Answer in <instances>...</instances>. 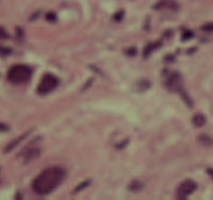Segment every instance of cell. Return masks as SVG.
I'll list each match as a JSON object with an SVG mask.
<instances>
[{"label": "cell", "mask_w": 213, "mask_h": 200, "mask_svg": "<svg viewBox=\"0 0 213 200\" xmlns=\"http://www.w3.org/2000/svg\"><path fill=\"white\" fill-rule=\"evenodd\" d=\"M192 36H193V32H192V31L186 30V31H184L183 34H182V40H190V38L192 37Z\"/></svg>", "instance_id": "5bb4252c"}, {"label": "cell", "mask_w": 213, "mask_h": 200, "mask_svg": "<svg viewBox=\"0 0 213 200\" xmlns=\"http://www.w3.org/2000/svg\"><path fill=\"white\" fill-rule=\"evenodd\" d=\"M65 170L59 166L46 168L33 180L32 189L39 195H47L57 189L65 179Z\"/></svg>", "instance_id": "6da1fadb"}, {"label": "cell", "mask_w": 213, "mask_h": 200, "mask_svg": "<svg viewBox=\"0 0 213 200\" xmlns=\"http://www.w3.org/2000/svg\"><path fill=\"white\" fill-rule=\"evenodd\" d=\"M10 130V128L6 124H3V122H0V132H8Z\"/></svg>", "instance_id": "2e32d148"}, {"label": "cell", "mask_w": 213, "mask_h": 200, "mask_svg": "<svg viewBox=\"0 0 213 200\" xmlns=\"http://www.w3.org/2000/svg\"><path fill=\"white\" fill-rule=\"evenodd\" d=\"M32 70L27 65H15L8 71V80L14 84H21L31 78Z\"/></svg>", "instance_id": "7a4b0ae2"}, {"label": "cell", "mask_w": 213, "mask_h": 200, "mask_svg": "<svg viewBox=\"0 0 213 200\" xmlns=\"http://www.w3.org/2000/svg\"><path fill=\"white\" fill-rule=\"evenodd\" d=\"M142 189V183L138 182V181H133L131 182V184L129 185V189H131L132 192H138V189Z\"/></svg>", "instance_id": "8fae6325"}, {"label": "cell", "mask_w": 213, "mask_h": 200, "mask_svg": "<svg viewBox=\"0 0 213 200\" xmlns=\"http://www.w3.org/2000/svg\"><path fill=\"white\" fill-rule=\"evenodd\" d=\"M197 189V184L191 179H186L179 184L178 189H177L176 195L178 199H185L195 192Z\"/></svg>", "instance_id": "5b68a950"}, {"label": "cell", "mask_w": 213, "mask_h": 200, "mask_svg": "<svg viewBox=\"0 0 213 200\" xmlns=\"http://www.w3.org/2000/svg\"><path fill=\"white\" fill-rule=\"evenodd\" d=\"M59 85V80L56 76L51 74H46L43 76L39 86H37V93L40 95H46L52 91Z\"/></svg>", "instance_id": "277c9868"}, {"label": "cell", "mask_w": 213, "mask_h": 200, "mask_svg": "<svg viewBox=\"0 0 213 200\" xmlns=\"http://www.w3.org/2000/svg\"><path fill=\"white\" fill-rule=\"evenodd\" d=\"M123 17V12H119V13H117L115 16H114V18L116 19V20H121V18Z\"/></svg>", "instance_id": "d6986e66"}, {"label": "cell", "mask_w": 213, "mask_h": 200, "mask_svg": "<svg viewBox=\"0 0 213 200\" xmlns=\"http://www.w3.org/2000/svg\"><path fill=\"white\" fill-rule=\"evenodd\" d=\"M207 172L209 173V176H211V177L213 178V168H208Z\"/></svg>", "instance_id": "ffe728a7"}, {"label": "cell", "mask_w": 213, "mask_h": 200, "mask_svg": "<svg viewBox=\"0 0 213 200\" xmlns=\"http://www.w3.org/2000/svg\"><path fill=\"white\" fill-rule=\"evenodd\" d=\"M193 124L196 127H202L206 124V116L202 113H197L193 117Z\"/></svg>", "instance_id": "ba28073f"}, {"label": "cell", "mask_w": 213, "mask_h": 200, "mask_svg": "<svg viewBox=\"0 0 213 200\" xmlns=\"http://www.w3.org/2000/svg\"><path fill=\"white\" fill-rule=\"evenodd\" d=\"M87 185H88V181H87V182H83V183H80V185H79V186L77 187V189H75V192L77 193V192L80 191V189H84V187H87Z\"/></svg>", "instance_id": "e0dca14e"}, {"label": "cell", "mask_w": 213, "mask_h": 200, "mask_svg": "<svg viewBox=\"0 0 213 200\" xmlns=\"http://www.w3.org/2000/svg\"><path fill=\"white\" fill-rule=\"evenodd\" d=\"M30 132H31V131H28V132H26V133H23V135L18 136L17 138H15V139H14V141L10 142V143H9L8 145H6V148H4V152H10L11 150H13V149L15 148V147L17 146L18 144H19L21 141H23V139H25L26 137L28 136V134H29Z\"/></svg>", "instance_id": "8992f818"}, {"label": "cell", "mask_w": 213, "mask_h": 200, "mask_svg": "<svg viewBox=\"0 0 213 200\" xmlns=\"http://www.w3.org/2000/svg\"><path fill=\"white\" fill-rule=\"evenodd\" d=\"M199 142L206 146H209V145H212L213 144V139L211 138V137L208 136V135H205V134H202V135L199 136Z\"/></svg>", "instance_id": "9c48e42d"}, {"label": "cell", "mask_w": 213, "mask_h": 200, "mask_svg": "<svg viewBox=\"0 0 213 200\" xmlns=\"http://www.w3.org/2000/svg\"><path fill=\"white\" fill-rule=\"evenodd\" d=\"M10 53H11V50L9 49V48L1 47V46H0V55H1V57H6V55H8Z\"/></svg>", "instance_id": "4fadbf2b"}, {"label": "cell", "mask_w": 213, "mask_h": 200, "mask_svg": "<svg viewBox=\"0 0 213 200\" xmlns=\"http://www.w3.org/2000/svg\"><path fill=\"white\" fill-rule=\"evenodd\" d=\"M46 18L50 21H53L56 19V15H54V13H48L46 15Z\"/></svg>", "instance_id": "ac0fdd59"}, {"label": "cell", "mask_w": 213, "mask_h": 200, "mask_svg": "<svg viewBox=\"0 0 213 200\" xmlns=\"http://www.w3.org/2000/svg\"><path fill=\"white\" fill-rule=\"evenodd\" d=\"M160 44H161V43H155V44H152V45H150V46H147V47H146V49H145V51H144V55H145V57H147L148 54H150V52H151L152 50H155V48L159 47Z\"/></svg>", "instance_id": "30bf717a"}, {"label": "cell", "mask_w": 213, "mask_h": 200, "mask_svg": "<svg viewBox=\"0 0 213 200\" xmlns=\"http://www.w3.org/2000/svg\"><path fill=\"white\" fill-rule=\"evenodd\" d=\"M202 30L205 32H213V23H208L202 27Z\"/></svg>", "instance_id": "7c38bea8"}, {"label": "cell", "mask_w": 213, "mask_h": 200, "mask_svg": "<svg viewBox=\"0 0 213 200\" xmlns=\"http://www.w3.org/2000/svg\"><path fill=\"white\" fill-rule=\"evenodd\" d=\"M166 86L168 90H171L172 91H177V93L180 94V96L182 97V100H184V102L189 105V107H192L193 102L192 99L190 98V96L188 95L185 91L183 88V81L181 76L178 73H174L172 76L168 77V79L166 80Z\"/></svg>", "instance_id": "3957f363"}, {"label": "cell", "mask_w": 213, "mask_h": 200, "mask_svg": "<svg viewBox=\"0 0 213 200\" xmlns=\"http://www.w3.org/2000/svg\"><path fill=\"white\" fill-rule=\"evenodd\" d=\"M9 34L6 33V31L3 28H0V40H4V38H8Z\"/></svg>", "instance_id": "9a60e30c"}, {"label": "cell", "mask_w": 213, "mask_h": 200, "mask_svg": "<svg viewBox=\"0 0 213 200\" xmlns=\"http://www.w3.org/2000/svg\"><path fill=\"white\" fill-rule=\"evenodd\" d=\"M40 150L39 148H30L29 150H27L25 152V158H26V163L30 162V161L36 159L40 155Z\"/></svg>", "instance_id": "52a82bcc"}]
</instances>
